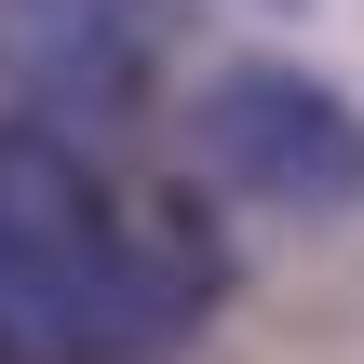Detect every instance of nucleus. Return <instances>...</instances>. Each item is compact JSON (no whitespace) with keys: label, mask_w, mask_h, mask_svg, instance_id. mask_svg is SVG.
<instances>
[{"label":"nucleus","mask_w":364,"mask_h":364,"mask_svg":"<svg viewBox=\"0 0 364 364\" xmlns=\"http://www.w3.org/2000/svg\"><path fill=\"white\" fill-rule=\"evenodd\" d=\"M216 324V243L95 176L81 135L0 122V364H162Z\"/></svg>","instance_id":"nucleus-1"},{"label":"nucleus","mask_w":364,"mask_h":364,"mask_svg":"<svg viewBox=\"0 0 364 364\" xmlns=\"http://www.w3.org/2000/svg\"><path fill=\"white\" fill-rule=\"evenodd\" d=\"M162 68V0H0V122H122Z\"/></svg>","instance_id":"nucleus-3"},{"label":"nucleus","mask_w":364,"mask_h":364,"mask_svg":"<svg viewBox=\"0 0 364 364\" xmlns=\"http://www.w3.org/2000/svg\"><path fill=\"white\" fill-rule=\"evenodd\" d=\"M189 162L230 189V203H270V216H351L364 203V108L338 81L284 68V54H243L189 95Z\"/></svg>","instance_id":"nucleus-2"}]
</instances>
